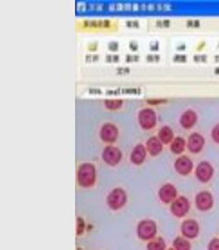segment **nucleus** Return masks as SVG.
Returning a JSON list of instances; mask_svg holds the SVG:
<instances>
[{
  "mask_svg": "<svg viewBox=\"0 0 219 250\" xmlns=\"http://www.w3.org/2000/svg\"><path fill=\"white\" fill-rule=\"evenodd\" d=\"M205 145V139L202 134L192 133L187 140V148L192 154H199Z\"/></svg>",
  "mask_w": 219,
  "mask_h": 250,
  "instance_id": "ddd939ff",
  "label": "nucleus"
},
{
  "mask_svg": "<svg viewBox=\"0 0 219 250\" xmlns=\"http://www.w3.org/2000/svg\"><path fill=\"white\" fill-rule=\"evenodd\" d=\"M123 99H119V98H111V99H106L104 100V106H106L108 110H118L123 106Z\"/></svg>",
  "mask_w": 219,
  "mask_h": 250,
  "instance_id": "412c9836",
  "label": "nucleus"
},
{
  "mask_svg": "<svg viewBox=\"0 0 219 250\" xmlns=\"http://www.w3.org/2000/svg\"><path fill=\"white\" fill-rule=\"evenodd\" d=\"M77 250H83V249H82V248H78V249H77Z\"/></svg>",
  "mask_w": 219,
  "mask_h": 250,
  "instance_id": "473e14b6",
  "label": "nucleus"
},
{
  "mask_svg": "<svg viewBox=\"0 0 219 250\" xmlns=\"http://www.w3.org/2000/svg\"><path fill=\"white\" fill-rule=\"evenodd\" d=\"M139 57H127V62H134V60H138Z\"/></svg>",
  "mask_w": 219,
  "mask_h": 250,
  "instance_id": "cd10ccee",
  "label": "nucleus"
},
{
  "mask_svg": "<svg viewBox=\"0 0 219 250\" xmlns=\"http://www.w3.org/2000/svg\"><path fill=\"white\" fill-rule=\"evenodd\" d=\"M77 180L79 187L91 188L97 183V168L93 163H83L77 171Z\"/></svg>",
  "mask_w": 219,
  "mask_h": 250,
  "instance_id": "f257e3e1",
  "label": "nucleus"
},
{
  "mask_svg": "<svg viewBox=\"0 0 219 250\" xmlns=\"http://www.w3.org/2000/svg\"><path fill=\"white\" fill-rule=\"evenodd\" d=\"M158 196H159L160 202L163 204H172L179 195H178L176 188L171 183H167V184L160 187L159 191H158Z\"/></svg>",
  "mask_w": 219,
  "mask_h": 250,
  "instance_id": "9b49d317",
  "label": "nucleus"
},
{
  "mask_svg": "<svg viewBox=\"0 0 219 250\" xmlns=\"http://www.w3.org/2000/svg\"><path fill=\"white\" fill-rule=\"evenodd\" d=\"M118 48H119V44L118 43H110L109 44V49H110V50H118Z\"/></svg>",
  "mask_w": 219,
  "mask_h": 250,
  "instance_id": "a878e982",
  "label": "nucleus"
},
{
  "mask_svg": "<svg viewBox=\"0 0 219 250\" xmlns=\"http://www.w3.org/2000/svg\"><path fill=\"white\" fill-rule=\"evenodd\" d=\"M127 202H128V195L122 188H114L107 196V204L114 211H118L124 208Z\"/></svg>",
  "mask_w": 219,
  "mask_h": 250,
  "instance_id": "7ed1b4c3",
  "label": "nucleus"
},
{
  "mask_svg": "<svg viewBox=\"0 0 219 250\" xmlns=\"http://www.w3.org/2000/svg\"><path fill=\"white\" fill-rule=\"evenodd\" d=\"M147 250H167V244H165L164 239L158 236L147 243Z\"/></svg>",
  "mask_w": 219,
  "mask_h": 250,
  "instance_id": "aec40b11",
  "label": "nucleus"
},
{
  "mask_svg": "<svg viewBox=\"0 0 219 250\" xmlns=\"http://www.w3.org/2000/svg\"><path fill=\"white\" fill-rule=\"evenodd\" d=\"M102 159L104 160L107 165L109 167H117L123 159V153L118 146L114 145H107L106 148L103 149Z\"/></svg>",
  "mask_w": 219,
  "mask_h": 250,
  "instance_id": "39448f33",
  "label": "nucleus"
},
{
  "mask_svg": "<svg viewBox=\"0 0 219 250\" xmlns=\"http://www.w3.org/2000/svg\"><path fill=\"white\" fill-rule=\"evenodd\" d=\"M198 122V114L193 110V109H188L184 113L180 115L179 118V124L183 129L185 130H189L197 124Z\"/></svg>",
  "mask_w": 219,
  "mask_h": 250,
  "instance_id": "4468645a",
  "label": "nucleus"
},
{
  "mask_svg": "<svg viewBox=\"0 0 219 250\" xmlns=\"http://www.w3.org/2000/svg\"><path fill=\"white\" fill-rule=\"evenodd\" d=\"M123 73H129V69H127V68H120L119 70H118V74H123Z\"/></svg>",
  "mask_w": 219,
  "mask_h": 250,
  "instance_id": "bb28decb",
  "label": "nucleus"
},
{
  "mask_svg": "<svg viewBox=\"0 0 219 250\" xmlns=\"http://www.w3.org/2000/svg\"><path fill=\"white\" fill-rule=\"evenodd\" d=\"M86 231V220L82 218V216H78L77 218V235L80 236L84 234Z\"/></svg>",
  "mask_w": 219,
  "mask_h": 250,
  "instance_id": "4be33fe9",
  "label": "nucleus"
},
{
  "mask_svg": "<svg viewBox=\"0 0 219 250\" xmlns=\"http://www.w3.org/2000/svg\"><path fill=\"white\" fill-rule=\"evenodd\" d=\"M180 59H183V60H185V57H174V60H175V62H182V60Z\"/></svg>",
  "mask_w": 219,
  "mask_h": 250,
  "instance_id": "c85d7f7f",
  "label": "nucleus"
},
{
  "mask_svg": "<svg viewBox=\"0 0 219 250\" xmlns=\"http://www.w3.org/2000/svg\"><path fill=\"white\" fill-rule=\"evenodd\" d=\"M187 149V140L182 137H175L171 144V150L173 154L182 155Z\"/></svg>",
  "mask_w": 219,
  "mask_h": 250,
  "instance_id": "a211bd4d",
  "label": "nucleus"
},
{
  "mask_svg": "<svg viewBox=\"0 0 219 250\" xmlns=\"http://www.w3.org/2000/svg\"><path fill=\"white\" fill-rule=\"evenodd\" d=\"M148 104L151 105H156V104H163V103H167V99H148L147 100Z\"/></svg>",
  "mask_w": 219,
  "mask_h": 250,
  "instance_id": "393cba45",
  "label": "nucleus"
},
{
  "mask_svg": "<svg viewBox=\"0 0 219 250\" xmlns=\"http://www.w3.org/2000/svg\"><path fill=\"white\" fill-rule=\"evenodd\" d=\"M158 233V225L152 219H143L137 225V235L143 242H151L156 238Z\"/></svg>",
  "mask_w": 219,
  "mask_h": 250,
  "instance_id": "f03ea898",
  "label": "nucleus"
},
{
  "mask_svg": "<svg viewBox=\"0 0 219 250\" xmlns=\"http://www.w3.org/2000/svg\"><path fill=\"white\" fill-rule=\"evenodd\" d=\"M147 154H148V151H147V148H145V145L143 144H138L135 145L133 148V150H131V162L133 163L134 165H142L143 163L145 162V159H147Z\"/></svg>",
  "mask_w": 219,
  "mask_h": 250,
  "instance_id": "2eb2a0df",
  "label": "nucleus"
},
{
  "mask_svg": "<svg viewBox=\"0 0 219 250\" xmlns=\"http://www.w3.org/2000/svg\"><path fill=\"white\" fill-rule=\"evenodd\" d=\"M211 135H212V139H213L217 144H219V123L217 125H214V128L212 129Z\"/></svg>",
  "mask_w": 219,
  "mask_h": 250,
  "instance_id": "5701e85b",
  "label": "nucleus"
},
{
  "mask_svg": "<svg viewBox=\"0 0 219 250\" xmlns=\"http://www.w3.org/2000/svg\"><path fill=\"white\" fill-rule=\"evenodd\" d=\"M191 210V202L185 196L179 195L171 204V213L175 218H184Z\"/></svg>",
  "mask_w": 219,
  "mask_h": 250,
  "instance_id": "0eeeda50",
  "label": "nucleus"
},
{
  "mask_svg": "<svg viewBox=\"0 0 219 250\" xmlns=\"http://www.w3.org/2000/svg\"><path fill=\"white\" fill-rule=\"evenodd\" d=\"M163 143L160 142L158 137H151L147 143H145V148H147V151H148L149 155L152 156H158L159 154H162L163 151Z\"/></svg>",
  "mask_w": 219,
  "mask_h": 250,
  "instance_id": "dca6fc26",
  "label": "nucleus"
},
{
  "mask_svg": "<svg viewBox=\"0 0 219 250\" xmlns=\"http://www.w3.org/2000/svg\"><path fill=\"white\" fill-rule=\"evenodd\" d=\"M99 137L102 142L107 143L108 145H111L118 140L119 128L115 124H113V123H104L102 125V128H100Z\"/></svg>",
  "mask_w": 219,
  "mask_h": 250,
  "instance_id": "423d86ee",
  "label": "nucleus"
},
{
  "mask_svg": "<svg viewBox=\"0 0 219 250\" xmlns=\"http://www.w3.org/2000/svg\"><path fill=\"white\" fill-rule=\"evenodd\" d=\"M193 162L191 160V158H188L187 155H180L178 156L174 162V170L179 175H189V174L193 171Z\"/></svg>",
  "mask_w": 219,
  "mask_h": 250,
  "instance_id": "f8f14e48",
  "label": "nucleus"
},
{
  "mask_svg": "<svg viewBox=\"0 0 219 250\" xmlns=\"http://www.w3.org/2000/svg\"><path fill=\"white\" fill-rule=\"evenodd\" d=\"M172 247H173L175 250H191L192 249L191 242H189L187 238H184V236H176V238L173 240V245H172Z\"/></svg>",
  "mask_w": 219,
  "mask_h": 250,
  "instance_id": "6ab92c4d",
  "label": "nucleus"
},
{
  "mask_svg": "<svg viewBox=\"0 0 219 250\" xmlns=\"http://www.w3.org/2000/svg\"><path fill=\"white\" fill-rule=\"evenodd\" d=\"M194 171H196L197 179L199 180L200 183L211 182L214 175L213 165L209 162H207V160H203V162H200L199 164L197 165V168Z\"/></svg>",
  "mask_w": 219,
  "mask_h": 250,
  "instance_id": "1a4fd4ad",
  "label": "nucleus"
},
{
  "mask_svg": "<svg viewBox=\"0 0 219 250\" xmlns=\"http://www.w3.org/2000/svg\"><path fill=\"white\" fill-rule=\"evenodd\" d=\"M147 59H155V60H159V57H151V55H149V57H147Z\"/></svg>",
  "mask_w": 219,
  "mask_h": 250,
  "instance_id": "c756f323",
  "label": "nucleus"
},
{
  "mask_svg": "<svg viewBox=\"0 0 219 250\" xmlns=\"http://www.w3.org/2000/svg\"><path fill=\"white\" fill-rule=\"evenodd\" d=\"M158 138H159V140L163 144L168 145L172 144V142H173L175 137H174L173 129H172L171 126H168V125H165V126H163V128L160 129L159 133H158Z\"/></svg>",
  "mask_w": 219,
  "mask_h": 250,
  "instance_id": "f3484780",
  "label": "nucleus"
},
{
  "mask_svg": "<svg viewBox=\"0 0 219 250\" xmlns=\"http://www.w3.org/2000/svg\"><path fill=\"white\" fill-rule=\"evenodd\" d=\"M208 250H219V239L213 238L208 244Z\"/></svg>",
  "mask_w": 219,
  "mask_h": 250,
  "instance_id": "b1692460",
  "label": "nucleus"
},
{
  "mask_svg": "<svg viewBox=\"0 0 219 250\" xmlns=\"http://www.w3.org/2000/svg\"><path fill=\"white\" fill-rule=\"evenodd\" d=\"M131 48H133V49H137V48H138V45H137V44H135V43H131Z\"/></svg>",
  "mask_w": 219,
  "mask_h": 250,
  "instance_id": "7c9ffc66",
  "label": "nucleus"
},
{
  "mask_svg": "<svg viewBox=\"0 0 219 250\" xmlns=\"http://www.w3.org/2000/svg\"><path fill=\"white\" fill-rule=\"evenodd\" d=\"M138 123L143 130H152L156 126L158 123V117L156 113L151 108H144L138 114Z\"/></svg>",
  "mask_w": 219,
  "mask_h": 250,
  "instance_id": "20e7f679",
  "label": "nucleus"
},
{
  "mask_svg": "<svg viewBox=\"0 0 219 250\" xmlns=\"http://www.w3.org/2000/svg\"><path fill=\"white\" fill-rule=\"evenodd\" d=\"M180 233H182V236L187 238L188 240H193V239L198 238L200 233L199 223L194 219L183 220L182 224H180Z\"/></svg>",
  "mask_w": 219,
  "mask_h": 250,
  "instance_id": "6e6552de",
  "label": "nucleus"
},
{
  "mask_svg": "<svg viewBox=\"0 0 219 250\" xmlns=\"http://www.w3.org/2000/svg\"><path fill=\"white\" fill-rule=\"evenodd\" d=\"M167 250H175V249H174V248L172 247V248H168V249H167Z\"/></svg>",
  "mask_w": 219,
  "mask_h": 250,
  "instance_id": "2f4dec72",
  "label": "nucleus"
},
{
  "mask_svg": "<svg viewBox=\"0 0 219 250\" xmlns=\"http://www.w3.org/2000/svg\"><path fill=\"white\" fill-rule=\"evenodd\" d=\"M196 207L200 211H209L214 205V198L211 191L203 190L196 195Z\"/></svg>",
  "mask_w": 219,
  "mask_h": 250,
  "instance_id": "9d476101",
  "label": "nucleus"
}]
</instances>
